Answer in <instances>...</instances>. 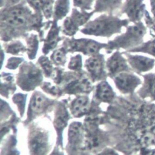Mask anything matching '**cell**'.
<instances>
[{
  "mask_svg": "<svg viewBox=\"0 0 155 155\" xmlns=\"http://www.w3.org/2000/svg\"><path fill=\"white\" fill-rule=\"evenodd\" d=\"M37 15L25 0L10 7L1 8L0 38L2 42L24 38L34 31Z\"/></svg>",
  "mask_w": 155,
  "mask_h": 155,
  "instance_id": "obj_1",
  "label": "cell"
},
{
  "mask_svg": "<svg viewBox=\"0 0 155 155\" xmlns=\"http://www.w3.org/2000/svg\"><path fill=\"white\" fill-rule=\"evenodd\" d=\"M129 22L128 19H121L114 14L102 13L88 22L81 28L80 32L87 36L109 38L120 33Z\"/></svg>",
  "mask_w": 155,
  "mask_h": 155,
  "instance_id": "obj_2",
  "label": "cell"
},
{
  "mask_svg": "<svg viewBox=\"0 0 155 155\" xmlns=\"http://www.w3.org/2000/svg\"><path fill=\"white\" fill-rule=\"evenodd\" d=\"M146 33V28L140 21L128 25L124 33L120 34L114 39L108 41L105 50L107 53H112L116 50L124 49L129 51L142 44Z\"/></svg>",
  "mask_w": 155,
  "mask_h": 155,
  "instance_id": "obj_3",
  "label": "cell"
},
{
  "mask_svg": "<svg viewBox=\"0 0 155 155\" xmlns=\"http://www.w3.org/2000/svg\"><path fill=\"white\" fill-rule=\"evenodd\" d=\"M62 46L66 49L68 53H80L85 56H91L99 53L101 50L105 49L107 44L90 38H75L65 36Z\"/></svg>",
  "mask_w": 155,
  "mask_h": 155,
  "instance_id": "obj_4",
  "label": "cell"
},
{
  "mask_svg": "<svg viewBox=\"0 0 155 155\" xmlns=\"http://www.w3.org/2000/svg\"><path fill=\"white\" fill-rule=\"evenodd\" d=\"M43 73L38 66L32 62L24 61L19 67L16 82L21 89L30 91L41 85Z\"/></svg>",
  "mask_w": 155,
  "mask_h": 155,
  "instance_id": "obj_5",
  "label": "cell"
},
{
  "mask_svg": "<svg viewBox=\"0 0 155 155\" xmlns=\"http://www.w3.org/2000/svg\"><path fill=\"white\" fill-rule=\"evenodd\" d=\"M84 67L93 82L103 81L107 76L105 56L101 53L88 56L85 61Z\"/></svg>",
  "mask_w": 155,
  "mask_h": 155,
  "instance_id": "obj_6",
  "label": "cell"
},
{
  "mask_svg": "<svg viewBox=\"0 0 155 155\" xmlns=\"http://www.w3.org/2000/svg\"><path fill=\"white\" fill-rule=\"evenodd\" d=\"M58 22L57 21L52 20L51 25L42 41V53L44 55H47L58 48L59 43L64 39V37L60 35L61 26L59 25Z\"/></svg>",
  "mask_w": 155,
  "mask_h": 155,
  "instance_id": "obj_7",
  "label": "cell"
},
{
  "mask_svg": "<svg viewBox=\"0 0 155 155\" xmlns=\"http://www.w3.org/2000/svg\"><path fill=\"white\" fill-rule=\"evenodd\" d=\"M143 2V0H125L119 13L126 15L130 22H140L145 12V4Z\"/></svg>",
  "mask_w": 155,
  "mask_h": 155,
  "instance_id": "obj_8",
  "label": "cell"
},
{
  "mask_svg": "<svg viewBox=\"0 0 155 155\" xmlns=\"http://www.w3.org/2000/svg\"><path fill=\"white\" fill-rule=\"evenodd\" d=\"M128 63L122 52L119 50L113 51L106 61L107 74L111 78L124 71H129Z\"/></svg>",
  "mask_w": 155,
  "mask_h": 155,
  "instance_id": "obj_9",
  "label": "cell"
},
{
  "mask_svg": "<svg viewBox=\"0 0 155 155\" xmlns=\"http://www.w3.org/2000/svg\"><path fill=\"white\" fill-rule=\"evenodd\" d=\"M116 87L122 93H131L140 84V79L129 71L119 73L113 78Z\"/></svg>",
  "mask_w": 155,
  "mask_h": 155,
  "instance_id": "obj_10",
  "label": "cell"
},
{
  "mask_svg": "<svg viewBox=\"0 0 155 155\" xmlns=\"http://www.w3.org/2000/svg\"><path fill=\"white\" fill-rule=\"evenodd\" d=\"M48 147L47 135L41 130L32 133L29 140V150L31 155H45Z\"/></svg>",
  "mask_w": 155,
  "mask_h": 155,
  "instance_id": "obj_11",
  "label": "cell"
},
{
  "mask_svg": "<svg viewBox=\"0 0 155 155\" xmlns=\"http://www.w3.org/2000/svg\"><path fill=\"white\" fill-rule=\"evenodd\" d=\"M126 58L129 65L138 72H144L151 69L155 62L154 59H151L143 56L133 54L131 53L122 52Z\"/></svg>",
  "mask_w": 155,
  "mask_h": 155,
  "instance_id": "obj_12",
  "label": "cell"
},
{
  "mask_svg": "<svg viewBox=\"0 0 155 155\" xmlns=\"http://www.w3.org/2000/svg\"><path fill=\"white\" fill-rule=\"evenodd\" d=\"M25 1L34 13L42 15L45 21L53 20L55 0H25Z\"/></svg>",
  "mask_w": 155,
  "mask_h": 155,
  "instance_id": "obj_13",
  "label": "cell"
},
{
  "mask_svg": "<svg viewBox=\"0 0 155 155\" xmlns=\"http://www.w3.org/2000/svg\"><path fill=\"white\" fill-rule=\"evenodd\" d=\"M124 0H95L93 11L97 13L114 14L120 11Z\"/></svg>",
  "mask_w": 155,
  "mask_h": 155,
  "instance_id": "obj_14",
  "label": "cell"
},
{
  "mask_svg": "<svg viewBox=\"0 0 155 155\" xmlns=\"http://www.w3.org/2000/svg\"><path fill=\"white\" fill-rule=\"evenodd\" d=\"M25 45L27 48L26 54L30 60H33L36 58L39 47V42H41L39 37L37 33L30 32L25 38Z\"/></svg>",
  "mask_w": 155,
  "mask_h": 155,
  "instance_id": "obj_15",
  "label": "cell"
},
{
  "mask_svg": "<svg viewBox=\"0 0 155 155\" xmlns=\"http://www.w3.org/2000/svg\"><path fill=\"white\" fill-rule=\"evenodd\" d=\"M94 12H87L81 10L78 8L73 7L70 15L73 23L80 29L83 27L88 22L90 21L91 18L94 14Z\"/></svg>",
  "mask_w": 155,
  "mask_h": 155,
  "instance_id": "obj_16",
  "label": "cell"
},
{
  "mask_svg": "<svg viewBox=\"0 0 155 155\" xmlns=\"http://www.w3.org/2000/svg\"><path fill=\"white\" fill-rule=\"evenodd\" d=\"M1 46L3 48L5 53L13 56H19L27 52L26 45L19 39L3 42V44H1Z\"/></svg>",
  "mask_w": 155,
  "mask_h": 155,
  "instance_id": "obj_17",
  "label": "cell"
},
{
  "mask_svg": "<svg viewBox=\"0 0 155 155\" xmlns=\"http://www.w3.org/2000/svg\"><path fill=\"white\" fill-rule=\"evenodd\" d=\"M70 9V0H55L53 8V20L57 21L64 19L67 16Z\"/></svg>",
  "mask_w": 155,
  "mask_h": 155,
  "instance_id": "obj_18",
  "label": "cell"
},
{
  "mask_svg": "<svg viewBox=\"0 0 155 155\" xmlns=\"http://www.w3.org/2000/svg\"><path fill=\"white\" fill-rule=\"evenodd\" d=\"M96 95L104 102H110L114 97V93L110 84L105 81H102L96 86Z\"/></svg>",
  "mask_w": 155,
  "mask_h": 155,
  "instance_id": "obj_19",
  "label": "cell"
},
{
  "mask_svg": "<svg viewBox=\"0 0 155 155\" xmlns=\"http://www.w3.org/2000/svg\"><path fill=\"white\" fill-rule=\"evenodd\" d=\"M88 110V99L86 96L76 98L72 105V113L75 116H81L85 114Z\"/></svg>",
  "mask_w": 155,
  "mask_h": 155,
  "instance_id": "obj_20",
  "label": "cell"
},
{
  "mask_svg": "<svg viewBox=\"0 0 155 155\" xmlns=\"http://www.w3.org/2000/svg\"><path fill=\"white\" fill-rule=\"evenodd\" d=\"M67 53H68L66 49L61 46L56 48L51 52L50 58L54 65L57 67L64 66L67 61Z\"/></svg>",
  "mask_w": 155,
  "mask_h": 155,
  "instance_id": "obj_21",
  "label": "cell"
},
{
  "mask_svg": "<svg viewBox=\"0 0 155 155\" xmlns=\"http://www.w3.org/2000/svg\"><path fill=\"white\" fill-rule=\"evenodd\" d=\"M37 62L38 67L44 76L47 78H51L55 67H54V64L52 63L50 58L47 55L43 54L39 57Z\"/></svg>",
  "mask_w": 155,
  "mask_h": 155,
  "instance_id": "obj_22",
  "label": "cell"
},
{
  "mask_svg": "<svg viewBox=\"0 0 155 155\" xmlns=\"http://www.w3.org/2000/svg\"><path fill=\"white\" fill-rule=\"evenodd\" d=\"M80 30L81 29L73 23L70 16H67L64 19L61 25V33L64 36L68 38L74 37Z\"/></svg>",
  "mask_w": 155,
  "mask_h": 155,
  "instance_id": "obj_23",
  "label": "cell"
},
{
  "mask_svg": "<svg viewBox=\"0 0 155 155\" xmlns=\"http://www.w3.org/2000/svg\"><path fill=\"white\" fill-rule=\"evenodd\" d=\"M46 97L39 92H35L31 99L30 107L33 111L35 113H40L44 110L47 104Z\"/></svg>",
  "mask_w": 155,
  "mask_h": 155,
  "instance_id": "obj_24",
  "label": "cell"
},
{
  "mask_svg": "<svg viewBox=\"0 0 155 155\" xmlns=\"http://www.w3.org/2000/svg\"><path fill=\"white\" fill-rule=\"evenodd\" d=\"M82 134V125L78 122L71 124L68 131V139L72 145H76L80 142Z\"/></svg>",
  "mask_w": 155,
  "mask_h": 155,
  "instance_id": "obj_25",
  "label": "cell"
},
{
  "mask_svg": "<svg viewBox=\"0 0 155 155\" xmlns=\"http://www.w3.org/2000/svg\"><path fill=\"white\" fill-rule=\"evenodd\" d=\"M129 53H145L155 56V39L149 41L146 43H142L140 45L127 51Z\"/></svg>",
  "mask_w": 155,
  "mask_h": 155,
  "instance_id": "obj_26",
  "label": "cell"
},
{
  "mask_svg": "<svg viewBox=\"0 0 155 155\" xmlns=\"http://www.w3.org/2000/svg\"><path fill=\"white\" fill-rule=\"evenodd\" d=\"M68 119V115L66 111V109L63 106L60 107L56 114L54 124L58 129H62L64 128L67 124Z\"/></svg>",
  "mask_w": 155,
  "mask_h": 155,
  "instance_id": "obj_27",
  "label": "cell"
},
{
  "mask_svg": "<svg viewBox=\"0 0 155 155\" xmlns=\"http://www.w3.org/2000/svg\"><path fill=\"white\" fill-rule=\"evenodd\" d=\"M82 67V57L80 53L72 56L70 58L68 64L69 70L73 71H81Z\"/></svg>",
  "mask_w": 155,
  "mask_h": 155,
  "instance_id": "obj_28",
  "label": "cell"
},
{
  "mask_svg": "<svg viewBox=\"0 0 155 155\" xmlns=\"http://www.w3.org/2000/svg\"><path fill=\"white\" fill-rule=\"evenodd\" d=\"M1 81L2 92H6L14 88L13 77L11 74L2 72L1 73Z\"/></svg>",
  "mask_w": 155,
  "mask_h": 155,
  "instance_id": "obj_29",
  "label": "cell"
},
{
  "mask_svg": "<svg viewBox=\"0 0 155 155\" xmlns=\"http://www.w3.org/2000/svg\"><path fill=\"white\" fill-rule=\"evenodd\" d=\"M94 2L95 0H73L74 7L87 12L93 10Z\"/></svg>",
  "mask_w": 155,
  "mask_h": 155,
  "instance_id": "obj_30",
  "label": "cell"
},
{
  "mask_svg": "<svg viewBox=\"0 0 155 155\" xmlns=\"http://www.w3.org/2000/svg\"><path fill=\"white\" fill-rule=\"evenodd\" d=\"M24 59L22 57L13 56L10 57L7 61L5 68L8 70H16L18 67L24 62Z\"/></svg>",
  "mask_w": 155,
  "mask_h": 155,
  "instance_id": "obj_31",
  "label": "cell"
},
{
  "mask_svg": "<svg viewBox=\"0 0 155 155\" xmlns=\"http://www.w3.org/2000/svg\"><path fill=\"white\" fill-rule=\"evenodd\" d=\"M102 141V137L99 135L93 134L90 135L86 140V145L90 149L96 148L101 146Z\"/></svg>",
  "mask_w": 155,
  "mask_h": 155,
  "instance_id": "obj_32",
  "label": "cell"
},
{
  "mask_svg": "<svg viewBox=\"0 0 155 155\" xmlns=\"http://www.w3.org/2000/svg\"><path fill=\"white\" fill-rule=\"evenodd\" d=\"M41 88L43 90L45 91L47 93L51 94L53 95L59 94L61 93V91L59 87L57 86L53 85L50 82H44L41 84Z\"/></svg>",
  "mask_w": 155,
  "mask_h": 155,
  "instance_id": "obj_33",
  "label": "cell"
},
{
  "mask_svg": "<svg viewBox=\"0 0 155 155\" xmlns=\"http://www.w3.org/2000/svg\"><path fill=\"white\" fill-rule=\"evenodd\" d=\"M148 89L151 94L155 97V76H147Z\"/></svg>",
  "mask_w": 155,
  "mask_h": 155,
  "instance_id": "obj_34",
  "label": "cell"
},
{
  "mask_svg": "<svg viewBox=\"0 0 155 155\" xmlns=\"http://www.w3.org/2000/svg\"><path fill=\"white\" fill-rule=\"evenodd\" d=\"M23 0H1V8L5 7H10L16 5Z\"/></svg>",
  "mask_w": 155,
  "mask_h": 155,
  "instance_id": "obj_35",
  "label": "cell"
},
{
  "mask_svg": "<svg viewBox=\"0 0 155 155\" xmlns=\"http://www.w3.org/2000/svg\"><path fill=\"white\" fill-rule=\"evenodd\" d=\"M97 155H117L114 151H110V150H107L105 151H104Z\"/></svg>",
  "mask_w": 155,
  "mask_h": 155,
  "instance_id": "obj_36",
  "label": "cell"
},
{
  "mask_svg": "<svg viewBox=\"0 0 155 155\" xmlns=\"http://www.w3.org/2000/svg\"><path fill=\"white\" fill-rule=\"evenodd\" d=\"M148 155H155V150H153L152 151L150 152Z\"/></svg>",
  "mask_w": 155,
  "mask_h": 155,
  "instance_id": "obj_37",
  "label": "cell"
},
{
  "mask_svg": "<svg viewBox=\"0 0 155 155\" xmlns=\"http://www.w3.org/2000/svg\"><path fill=\"white\" fill-rule=\"evenodd\" d=\"M51 155H62L61 153H58V152H56V153H53V154H51Z\"/></svg>",
  "mask_w": 155,
  "mask_h": 155,
  "instance_id": "obj_38",
  "label": "cell"
}]
</instances>
